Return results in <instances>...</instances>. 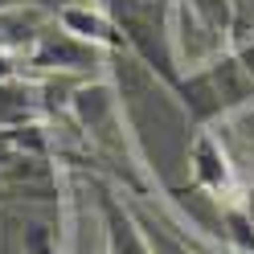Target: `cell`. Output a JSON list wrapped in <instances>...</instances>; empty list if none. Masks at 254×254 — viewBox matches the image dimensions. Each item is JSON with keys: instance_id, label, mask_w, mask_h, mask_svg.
Listing matches in <instances>:
<instances>
[{"instance_id": "8992f818", "label": "cell", "mask_w": 254, "mask_h": 254, "mask_svg": "<svg viewBox=\"0 0 254 254\" xmlns=\"http://www.w3.org/2000/svg\"><path fill=\"white\" fill-rule=\"evenodd\" d=\"M33 90L12 82V78H0V127H25V119L33 115Z\"/></svg>"}, {"instance_id": "5b68a950", "label": "cell", "mask_w": 254, "mask_h": 254, "mask_svg": "<svg viewBox=\"0 0 254 254\" xmlns=\"http://www.w3.org/2000/svg\"><path fill=\"white\" fill-rule=\"evenodd\" d=\"M103 217H107V238H111V254H148L144 242H139V234L131 226V217L111 197H103Z\"/></svg>"}, {"instance_id": "3957f363", "label": "cell", "mask_w": 254, "mask_h": 254, "mask_svg": "<svg viewBox=\"0 0 254 254\" xmlns=\"http://www.w3.org/2000/svg\"><path fill=\"white\" fill-rule=\"evenodd\" d=\"M74 111H78V119H82L94 135H103V127H111V119H115V94H111V86H103V82L82 86L74 94Z\"/></svg>"}, {"instance_id": "52a82bcc", "label": "cell", "mask_w": 254, "mask_h": 254, "mask_svg": "<svg viewBox=\"0 0 254 254\" xmlns=\"http://www.w3.org/2000/svg\"><path fill=\"white\" fill-rule=\"evenodd\" d=\"M17 4H37V0H0V8H17Z\"/></svg>"}, {"instance_id": "9c48e42d", "label": "cell", "mask_w": 254, "mask_h": 254, "mask_svg": "<svg viewBox=\"0 0 254 254\" xmlns=\"http://www.w3.org/2000/svg\"><path fill=\"white\" fill-rule=\"evenodd\" d=\"M246 127H250V139H254V119H250V123H246Z\"/></svg>"}, {"instance_id": "7a4b0ae2", "label": "cell", "mask_w": 254, "mask_h": 254, "mask_svg": "<svg viewBox=\"0 0 254 254\" xmlns=\"http://www.w3.org/2000/svg\"><path fill=\"white\" fill-rule=\"evenodd\" d=\"M45 12L37 4H17V8H0V45L8 50H33L45 33Z\"/></svg>"}, {"instance_id": "6da1fadb", "label": "cell", "mask_w": 254, "mask_h": 254, "mask_svg": "<svg viewBox=\"0 0 254 254\" xmlns=\"http://www.w3.org/2000/svg\"><path fill=\"white\" fill-rule=\"evenodd\" d=\"M29 58L41 70H90L99 62V50H94V41H82L66 29H45L41 41L29 50Z\"/></svg>"}, {"instance_id": "ba28073f", "label": "cell", "mask_w": 254, "mask_h": 254, "mask_svg": "<svg viewBox=\"0 0 254 254\" xmlns=\"http://www.w3.org/2000/svg\"><path fill=\"white\" fill-rule=\"evenodd\" d=\"M246 62H250V74H254V50H250V54H246Z\"/></svg>"}, {"instance_id": "277c9868", "label": "cell", "mask_w": 254, "mask_h": 254, "mask_svg": "<svg viewBox=\"0 0 254 254\" xmlns=\"http://www.w3.org/2000/svg\"><path fill=\"white\" fill-rule=\"evenodd\" d=\"M58 25L66 29V33L74 37H82V41H111V21L99 17V12H90L86 4H70V8H62L58 12Z\"/></svg>"}]
</instances>
